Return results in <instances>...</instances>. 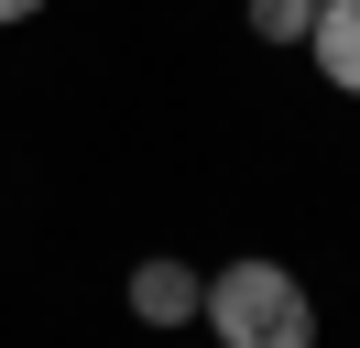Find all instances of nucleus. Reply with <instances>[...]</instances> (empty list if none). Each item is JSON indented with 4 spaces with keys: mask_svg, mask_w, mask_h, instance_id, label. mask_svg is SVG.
I'll return each instance as SVG.
<instances>
[{
    "mask_svg": "<svg viewBox=\"0 0 360 348\" xmlns=\"http://www.w3.org/2000/svg\"><path fill=\"white\" fill-rule=\"evenodd\" d=\"M197 304H207V272H186V261H131V316L142 326H197Z\"/></svg>",
    "mask_w": 360,
    "mask_h": 348,
    "instance_id": "f03ea898",
    "label": "nucleus"
},
{
    "mask_svg": "<svg viewBox=\"0 0 360 348\" xmlns=\"http://www.w3.org/2000/svg\"><path fill=\"white\" fill-rule=\"evenodd\" d=\"M306 55H316V76H328L338 98H360V0H316Z\"/></svg>",
    "mask_w": 360,
    "mask_h": 348,
    "instance_id": "7ed1b4c3",
    "label": "nucleus"
},
{
    "mask_svg": "<svg viewBox=\"0 0 360 348\" xmlns=\"http://www.w3.org/2000/svg\"><path fill=\"white\" fill-rule=\"evenodd\" d=\"M197 316H207L219 348H316V294L284 261H229V272H207Z\"/></svg>",
    "mask_w": 360,
    "mask_h": 348,
    "instance_id": "f257e3e1",
    "label": "nucleus"
},
{
    "mask_svg": "<svg viewBox=\"0 0 360 348\" xmlns=\"http://www.w3.org/2000/svg\"><path fill=\"white\" fill-rule=\"evenodd\" d=\"M306 22H316V0H251V33L262 44H306Z\"/></svg>",
    "mask_w": 360,
    "mask_h": 348,
    "instance_id": "20e7f679",
    "label": "nucleus"
},
{
    "mask_svg": "<svg viewBox=\"0 0 360 348\" xmlns=\"http://www.w3.org/2000/svg\"><path fill=\"white\" fill-rule=\"evenodd\" d=\"M33 11H44V0H0V33H11V22H33Z\"/></svg>",
    "mask_w": 360,
    "mask_h": 348,
    "instance_id": "39448f33",
    "label": "nucleus"
}]
</instances>
